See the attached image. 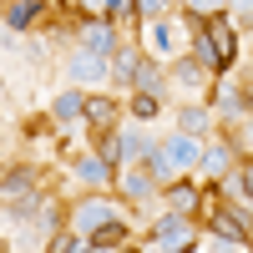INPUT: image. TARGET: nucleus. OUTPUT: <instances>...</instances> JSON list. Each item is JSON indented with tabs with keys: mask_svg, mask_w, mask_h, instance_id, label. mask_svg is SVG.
Masks as SVG:
<instances>
[{
	"mask_svg": "<svg viewBox=\"0 0 253 253\" xmlns=\"http://www.w3.org/2000/svg\"><path fill=\"white\" fill-rule=\"evenodd\" d=\"M76 177H81V182H107L112 167L101 162V152H96V157H76Z\"/></svg>",
	"mask_w": 253,
	"mask_h": 253,
	"instance_id": "dca6fc26",
	"label": "nucleus"
},
{
	"mask_svg": "<svg viewBox=\"0 0 253 253\" xmlns=\"http://www.w3.org/2000/svg\"><path fill=\"white\" fill-rule=\"evenodd\" d=\"M208 36H213V51H218V71H228V66H233V56H238V31L228 26L223 15H213Z\"/></svg>",
	"mask_w": 253,
	"mask_h": 253,
	"instance_id": "7ed1b4c3",
	"label": "nucleus"
},
{
	"mask_svg": "<svg viewBox=\"0 0 253 253\" xmlns=\"http://www.w3.org/2000/svg\"><path fill=\"white\" fill-rule=\"evenodd\" d=\"M238 187H243V193H248V203H253V162H248L243 172H238Z\"/></svg>",
	"mask_w": 253,
	"mask_h": 253,
	"instance_id": "c85d7f7f",
	"label": "nucleus"
},
{
	"mask_svg": "<svg viewBox=\"0 0 253 253\" xmlns=\"http://www.w3.org/2000/svg\"><path fill=\"white\" fill-rule=\"evenodd\" d=\"M193 56L203 61L208 71H218V51H213V36H198V41H193Z\"/></svg>",
	"mask_w": 253,
	"mask_h": 253,
	"instance_id": "4be33fe9",
	"label": "nucleus"
},
{
	"mask_svg": "<svg viewBox=\"0 0 253 253\" xmlns=\"http://www.w3.org/2000/svg\"><path fill=\"white\" fill-rule=\"evenodd\" d=\"M86 41H91L96 56H112V51H117V31H112V20H96V26L86 31Z\"/></svg>",
	"mask_w": 253,
	"mask_h": 253,
	"instance_id": "f8f14e48",
	"label": "nucleus"
},
{
	"mask_svg": "<svg viewBox=\"0 0 253 253\" xmlns=\"http://www.w3.org/2000/svg\"><path fill=\"white\" fill-rule=\"evenodd\" d=\"M81 243H86V238H76V233H56V238H51L56 253H71V248H81Z\"/></svg>",
	"mask_w": 253,
	"mask_h": 253,
	"instance_id": "a878e982",
	"label": "nucleus"
},
{
	"mask_svg": "<svg viewBox=\"0 0 253 253\" xmlns=\"http://www.w3.org/2000/svg\"><path fill=\"white\" fill-rule=\"evenodd\" d=\"M71 76H76V81H96V76H107V56H96V51H76V56H71Z\"/></svg>",
	"mask_w": 253,
	"mask_h": 253,
	"instance_id": "423d86ee",
	"label": "nucleus"
},
{
	"mask_svg": "<svg viewBox=\"0 0 253 253\" xmlns=\"http://www.w3.org/2000/svg\"><path fill=\"white\" fill-rule=\"evenodd\" d=\"M101 162H107L112 172L126 167V157H122V132H107V142H101Z\"/></svg>",
	"mask_w": 253,
	"mask_h": 253,
	"instance_id": "412c9836",
	"label": "nucleus"
},
{
	"mask_svg": "<svg viewBox=\"0 0 253 253\" xmlns=\"http://www.w3.org/2000/svg\"><path fill=\"white\" fill-rule=\"evenodd\" d=\"M36 193V172L31 167H15V172L0 177V198H31Z\"/></svg>",
	"mask_w": 253,
	"mask_h": 253,
	"instance_id": "39448f33",
	"label": "nucleus"
},
{
	"mask_svg": "<svg viewBox=\"0 0 253 253\" xmlns=\"http://www.w3.org/2000/svg\"><path fill=\"white\" fill-rule=\"evenodd\" d=\"M157 107H162V101H157V96H147V91H137V101H132V112H137L142 122H152V117H157Z\"/></svg>",
	"mask_w": 253,
	"mask_h": 253,
	"instance_id": "b1692460",
	"label": "nucleus"
},
{
	"mask_svg": "<svg viewBox=\"0 0 253 253\" xmlns=\"http://www.w3.org/2000/svg\"><path fill=\"white\" fill-rule=\"evenodd\" d=\"M117 182H122V193L126 198H147V193H152V172H137V167H117Z\"/></svg>",
	"mask_w": 253,
	"mask_h": 253,
	"instance_id": "6e6552de",
	"label": "nucleus"
},
{
	"mask_svg": "<svg viewBox=\"0 0 253 253\" xmlns=\"http://www.w3.org/2000/svg\"><path fill=\"white\" fill-rule=\"evenodd\" d=\"M167 5H172V0H137V10H147V15H162Z\"/></svg>",
	"mask_w": 253,
	"mask_h": 253,
	"instance_id": "cd10ccee",
	"label": "nucleus"
},
{
	"mask_svg": "<svg viewBox=\"0 0 253 253\" xmlns=\"http://www.w3.org/2000/svg\"><path fill=\"white\" fill-rule=\"evenodd\" d=\"M132 86L147 91V96H157V91H162V66H157V61H142L137 76H132Z\"/></svg>",
	"mask_w": 253,
	"mask_h": 253,
	"instance_id": "9b49d317",
	"label": "nucleus"
},
{
	"mask_svg": "<svg viewBox=\"0 0 253 253\" xmlns=\"http://www.w3.org/2000/svg\"><path fill=\"white\" fill-rule=\"evenodd\" d=\"M198 162L208 167V177H218L223 167H228V147H223V142H213V147H203V152H198Z\"/></svg>",
	"mask_w": 253,
	"mask_h": 253,
	"instance_id": "f3484780",
	"label": "nucleus"
},
{
	"mask_svg": "<svg viewBox=\"0 0 253 253\" xmlns=\"http://www.w3.org/2000/svg\"><path fill=\"white\" fill-rule=\"evenodd\" d=\"M167 198H172V208H177V213H193V208H198V198H203V193H198L193 182H177V187H172V193H167Z\"/></svg>",
	"mask_w": 253,
	"mask_h": 253,
	"instance_id": "a211bd4d",
	"label": "nucleus"
},
{
	"mask_svg": "<svg viewBox=\"0 0 253 253\" xmlns=\"http://www.w3.org/2000/svg\"><path fill=\"white\" fill-rule=\"evenodd\" d=\"M187 10H193V15H218L223 0H187Z\"/></svg>",
	"mask_w": 253,
	"mask_h": 253,
	"instance_id": "bb28decb",
	"label": "nucleus"
},
{
	"mask_svg": "<svg viewBox=\"0 0 253 253\" xmlns=\"http://www.w3.org/2000/svg\"><path fill=\"white\" fill-rule=\"evenodd\" d=\"M86 117L91 126H112V117H117V101H107V96H86Z\"/></svg>",
	"mask_w": 253,
	"mask_h": 253,
	"instance_id": "4468645a",
	"label": "nucleus"
},
{
	"mask_svg": "<svg viewBox=\"0 0 253 253\" xmlns=\"http://www.w3.org/2000/svg\"><path fill=\"white\" fill-rule=\"evenodd\" d=\"M177 81H182V86H203V81H208V66H203L198 56H193V61H177Z\"/></svg>",
	"mask_w": 253,
	"mask_h": 253,
	"instance_id": "6ab92c4d",
	"label": "nucleus"
},
{
	"mask_svg": "<svg viewBox=\"0 0 253 253\" xmlns=\"http://www.w3.org/2000/svg\"><path fill=\"white\" fill-rule=\"evenodd\" d=\"M107 218H112V213H107L101 203H81V208H76V228H81V233H96Z\"/></svg>",
	"mask_w": 253,
	"mask_h": 253,
	"instance_id": "2eb2a0df",
	"label": "nucleus"
},
{
	"mask_svg": "<svg viewBox=\"0 0 253 253\" xmlns=\"http://www.w3.org/2000/svg\"><path fill=\"white\" fill-rule=\"evenodd\" d=\"M162 152H167V162H172V167H187V162H198L203 147L187 137V132H177V137H167V142H162Z\"/></svg>",
	"mask_w": 253,
	"mask_h": 253,
	"instance_id": "20e7f679",
	"label": "nucleus"
},
{
	"mask_svg": "<svg viewBox=\"0 0 253 253\" xmlns=\"http://www.w3.org/2000/svg\"><path fill=\"white\" fill-rule=\"evenodd\" d=\"M41 5H46V0H15V5L5 10V26H10V31H26L31 20L41 15Z\"/></svg>",
	"mask_w": 253,
	"mask_h": 253,
	"instance_id": "9d476101",
	"label": "nucleus"
},
{
	"mask_svg": "<svg viewBox=\"0 0 253 253\" xmlns=\"http://www.w3.org/2000/svg\"><path fill=\"white\" fill-rule=\"evenodd\" d=\"M233 5H238V15H248V20H253V0H233Z\"/></svg>",
	"mask_w": 253,
	"mask_h": 253,
	"instance_id": "c756f323",
	"label": "nucleus"
},
{
	"mask_svg": "<svg viewBox=\"0 0 253 253\" xmlns=\"http://www.w3.org/2000/svg\"><path fill=\"white\" fill-rule=\"evenodd\" d=\"M137 66H142V56H137L132 46H117V51H112V81H122V86H126V81L137 76Z\"/></svg>",
	"mask_w": 253,
	"mask_h": 253,
	"instance_id": "1a4fd4ad",
	"label": "nucleus"
},
{
	"mask_svg": "<svg viewBox=\"0 0 253 253\" xmlns=\"http://www.w3.org/2000/svg\"><path fill=\"white\" fill-rule=\"evenodd\" d=\"M152 51H157V56L172 51V26H167V20H162V26H152Z\"/></svg>",
	"mask_w": 253,
	"mask_h": 253,
	"instance_id": "393cba45",
	"label": "nucleus"
},
{
	"mask_svg": "<svg viewBox=\"0 0 253 253\" xmlns=\"http://www.w3.org/2000/svg\"><path fill=\"white\" fill-rule=\"evenodd\" d=\"M208 223H213L218 243H228V248H248V223H243V218L233 213V208H218V213L208 218Z\"/></svg>",
	"mask_w": 253,
	"mask_h": 253,
	"instance_id": "f257e3e1",
	"label": "nucleus"
},
{
	"mask_svg": "<svg viewBox=\"0 0 253 253\" xmlns=\"http://www.w3.org/2000/svg\"><path fill=\"white\" fill-rule=\"evenodd\" d=\"M152 243H157V248H193V238H187V218L177 213V208L152 228Z\"/></svg>",
	"mask_w": 253,
	"mask_h": 253,
	"instance_id": "f03ea898",
	"label": "nucleus"
},
{
	"mask_svg": "<svg viewBox=\"0 0 253 253\" xmlns=\"http://www.w3.org/2000/svg\"><path fill=\"white\" fill-rule=\"evenodd\" d=\"M51 112H56V122H76L81 112H86V96H81V91H61Z\"/></svg>",
	"mask_w": 253,
	"mask_h": 253,
	"instance_id": "ddd939ff",
	"label": "nucleus"
},
{
	"mask_svg": "<svg viewBox=\"0 0 253 253\" xmlns=\"http://www.w3.org/2000/svg\"><path fill=\"white\" fill-rule=\"evenodd\" d=\"M122 243H126V223L117 218H107L96 233H86V248H122Z\"/></svg>",
	"mask_w": 253,
	"mask_h": 253,
	"instance_id": "0eeeda50",
	"label": "nucleus"
},
{
	"mask_svg": "<svg viewBox=\"0 0 253 253\" xmlns=\"http://www.w3.org/2000/svg\"><path fill=\"white\" fill-rule=\"evenodd\" d=\"M177 122H182V132H187V137H198V132H208V122H213V117H208V107H187Z\"/></svg>",
	"mask_w": 253,
	"mask_h": 253,
	"instance_id": "aec40b11",
	"label": "nucleus"
},
{
	"mask_svg": "<svg viewBox=\"0 0 253 253\" xmlns=\"http://www.w3.org/2000/svg\"><path fill=\"white\" fill-rule=\"evenodd\" d=\"M142 152H147V137H142V132H122V157L132 162V157H142Z\"/></svg>",
	"mask_w": 253,
	"mask_h": 253,
	"instance_id": "5701e85b",
	"label": "nucleus"
}]
</instances>
